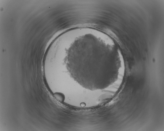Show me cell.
Listing matches in <instances>:
<instances>
[{
	"label": "cell",
	"mask_w": 164,
	"mask_h": 131,
	"mask_svg": "<svg viewBox=\"0 0 164 131\" xmlns=\"http://www.w3.org/2000/svg\"><path fill=\"white\" fill-rule=\"evenodd\" d=\"M65 35L69 42L64 63L70 76L81 87L92 91L104 90L124 71L122 55L109 57L119 48L115 49L114 41L106 33L81 27L68 30Z\"/></svg>",
	"instance_id": "obj_1"
}]
</instances>
